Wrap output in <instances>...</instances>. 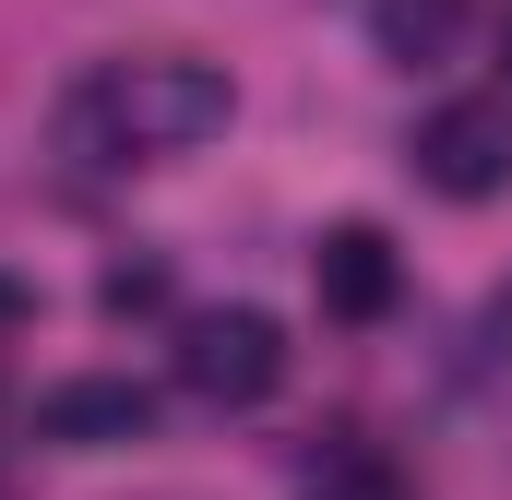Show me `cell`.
Instances as JSON below:
<instances>
[{
  "mask_svg": "<svg viewBox=\"0 0 512 500\" xmlns=\"http://www.w3.org/2000/svg\"><path fill=\"white\" fill-rule=\"evenodd\" d=\"M179 381H191L203 405H262V393L286 381L274 310H203V322H179Z\"/></svg>",
  "mask_w": 512,
  "mask_h": 500,
  "instance_id": "3",
  "label": "cell"
},
{
  "mask_svg": "<svg viewBox=\"0 0 512 500\" xmlns=\"http://www.w3.org/2000/svg\"><path fill=\"white\" fill-rule=\"evenodd\" d=\"M501 72H512V12H501Z\"/></svg>",
  "mask_w": 512,
  "mask_h": 500,
  "instance_id": "11",
  "label": "cell"
},
{
  "mask_svg": "<svg viewBox=\"0 0 512 500\" xmlns=\"http://www.w3.org/2000/svg\"><path fill=\"white\" fill-rule=\"evenodd\" d=\"M310 500H417V489L393 477V465L370 453V441H334V453L310 465Z\"/></svg>",
  "mask_w": 512,
  "mask_h": 500,
  "instance_id": "7",
  "label": "cell"
},
{
  "mask_svg": "<svg viewBox=\"0 0 512 500\" xmlns=\"http://www.w3.org/2000/svg\"><path fill=\"white\" fill-rule=\"evenodd\" d=\"M310 286H322V310H334V322H382L405 274H393V239H382V227H322Z\"/></svg>",
  "mask_w": 512,
  "mask_h": 500,
  "instance_id": "5",
  "label": "cell"
},
{
  "mask_svg": "<svg viewBox=\"0 0 512 500\" xmlns=\"http://www.w3.org/2000/svg\"><path fill=\"white\" fill-rule=\"evenodd\" d=\"M24 310H36V298H24V286H12V274H0V334H12V322H24Z\"/></svg>",
  "mask_w": 512,
  "mask_h": 500,
  "instance_id": "9",
  "label": "cell"
},
{
  "mask_svg": "<svg viewBox=\"0 0 512 500\" xmlns=\"http://www.w3.org/2000/svg\"><path fill=\"white\" fill-rule=\"evenodd\" d=\"M489 334H501V346H512V286H501V298H489Z\"/></svg>",
  "mask_w": 512,
  "mask_h": 500,
  "instance_id": "10",
  "label": "cell"
},
{
  "mask_svg": "<svg viewBox=\"0 0 512 500\" xmlns=\"http://www.w3.org/2000/svg\"><path fill=\"white\" fill-rule=\"evenodd\" d=\"M108 310H167V274H155V262H120V274H108Z\"/></svg>",
  "mask_w": 512,
  "mask_h": 500,
  "instance_id": "8",
  "label": "cell"
},
{
  "mask_svg": "<svg viewBox=\"0 0 512 500\" xmlns=\"http://www.w3.org/2000/svg\"><path fill=\"white\" fill-rule=\"evenodd\" d=\"M417 179L441 203H489L512 191V96H453L417 120Z\"/></svg>",
  "mask_w": 512,
  "mask_h": 500,
  "instance_id": "2",
  "label": "cell"
},
{
  "mask_svg": "<svg viewBox=\"0 0 512 500\" xmlns=\"http://www.w3.org/2000/svg\"><path fill=\"white\" fill-rule=\"evenodd\" d=\"M465 24H477V0H370V36L393 72H441L465 48Z\"/></svg>",
  "mask_w": 512,
  "mask_h": 500,
  "instance_id": "6",
  "label": "cell"
},
{
  "mask_svg": "<svg viewBox=\"0 0 512 500\" xmlns=\"http://www.w3.org/2000/svg\"><path fill=\"white\" fill-rule=\"evenodd\" d=\"M36 429L60 441V453H120L155 429V393L120 370H84V381H48V405H36Z\"/></svg>",
  "mask_w": 512,
  "mask_h": 500,
  "instance_id": "4",
  "label": "cell"
},
{
  "mask_svg": "<svg viewBox=\"0 0 512 500\" xmlns=\"http://www.w3.org/2000/svg\"><path fill=\"white\" fill-rule=\"evenodd\" d=\"M227 72L215 60H179V48H143V60H108L60 96V155L72 179H120V167H167L191 143L227 131Z\"/></svg>",
  "mask_w": 512,
  "mask_h": 500,
  "instance_id": "1",
  "label": "cell"
}]
</instances>
